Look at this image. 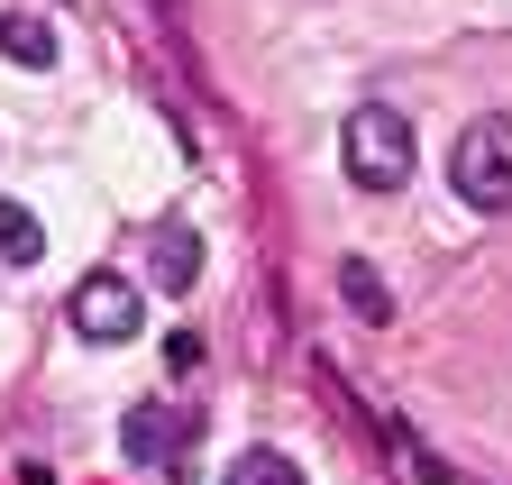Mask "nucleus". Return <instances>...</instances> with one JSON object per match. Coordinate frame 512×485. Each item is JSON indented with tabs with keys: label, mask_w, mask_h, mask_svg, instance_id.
Listing matches in <instances>:
<instances>
[{
	"label": "nucleus",
	"mask_w": 512,
	"mask_h": 485,
	"mask_svg": "<svg viewBox=\"0 0 512 485\" xmlns=\"http://www.w3.org/2000/svg\"><path fill=\"white\" fill-rule=\"evenodd\" d=\"M165 367H174V376H183V367H202V339H192V330H174V339H165Z\"/></svg>",
	"instance_id": "nucleus-10"
},
{
	"label": "nucleus",
	"mask_w": 512,
	"mask_h": 485,
	"mask_svg": "<svg viewBox=\"0 0 512 485\" xmlns=\"http://www.w3.org/2000/svg\"><path fill=\"white\" fill-rule=\"evenodd\" d=\"M339 293H348V312H357V321H375V330L394 321V293H384V275H375L366 257H348V266H339Z\"/></svg>",
	"instance_id": "nucleus-7"
},
{
	"label": "nucleus",
	"mask_w": 512,
	"mask_h": 485,
	"mask_svg": "<svg viewBox=\"0 0 512 485\" xmlns=\"http://www.w3.org/2000/svg\"><path fill=\"white\" fill-rule=\"evenodd\" d=\"M64 321H74L83 339H138L147 330V302H138V284H119V275H83L74 284V302H64Z\"/></svg>",
	"instance_id": "nucleus-3"
},
{
	"label": "nucleus",
	"mask_w": 512,
	"mask_h": 485,
	"mask_svg": "<svg viewBox=\"0 0 512 485\" xmlns=\"http://www.w3.org/2000/svg\"><path fill=\"white\" fill-rule=\"evenodd\" d=\"M448 184H458L467 211H512V119L485 110L458 129V147H448Z\"/></svg>",
	"instance_id": "nucleus-2"
},
{
	"label": "nucleus",
	"mask_w": 512,
	"mask_h": 485,
	"mask_svg": "<svg viewBox=\"0 0 512 485\" xmlns=\"http://www.w3.org/2000/svg\"><path fill=\"white\" fill-rule=\"evenodd\" d=\"M0 55H10V65H28V74H46V65H55V28L28 19V10H0Z\"/></svg>",
	"instance_id": "nucleus-5"
},
{
	"label": "nucleus",
	"mask_w": 512,
	"mask_h": 485,
	"mask_svg": "<svg viewBox=\"0 0 512 485\" xmlns=\"http://www.w3.org/2000/svg\"><path fill=\"white\" fill-rule=\"evenodd\" d=\"M156 284L165 293H192V284H202V238H192V229H156Z\"/></svg>",
	"instance_id": "nucleus-6"
},
{
	"label": "nucleus",
	"mask_w": 512,
	"mask_h": 485,
	"mask_svg": "<svg viewBox=\"0 0 512 485\" xmlns=\"http://www.w3.org/2000/svg\"><path fill=\"white\" fill-rule=\"evenodd\" d=\"M339 156H348V184H357V193H403V184H412V165H421L412 119H403L394 101H357V110H348Z\"/></svg>",
	"instance_id": "nucleus-1"
},
{
	"label": "nucleus",
	"mask_w": 512,
	"mask_h": 485,
	"mask_svg": "<svg viewBox=\"0 0 512 485\" xmlns=\"http://www.w3.org/2000/svg\"><path fill=\"white\" fill-rule=\"evenodd\" d=\"M119 449H128V467H174V412L165 403H128Z\"/></svg>",
	"instance_id": "nucleus-4"
},
{
	"label": "nucleus",
	"mask_w": 512,
	"mask_h": 485,
	"mask_svg": "<svg viewBox=\"0 0 512 485\" xmlns=\"http://www.w3.org/2000/svg\"><path fill=\"white\" fill-rule=\"evenodd\" d=\"M46 257V229L28 202H0V266H37Z\"/></svg>",
	"instance_id": "nucleus-8"
},
{
	"label": "nucleus",
	"mask_w": 512,
	"mask_h": 485,
	"mask_svg": "<svg viewBox=\"0 0 512 485\" xmlns=\"http://www.w3.org/2000/svg\"><path fill=\"white\" fill-rule=\"evenodd\" d=\"M220 485H302V467H293L284 449H247V458H238Z\"/></svg>",
	"instance_id": "nucleus-9"
}]
</instances>
